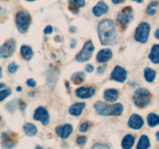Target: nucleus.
Masks as SVG:
<instances>
[{"mask_svg":"<svg viewBox=\"0 0 159 149\" xmlns=\"http://www.w3.org/2000/svg\"><path fill=\"white\" fill-rule=\"evenodd\" d=\"M99 40L102 45H113L116 42L114 22L110 19L102 20L97 27Z\"/></svg>","mask_w":159,"mask_h":149,"instance_id":"nucleus-1","label":"nucleus"},{"mask_svg":"<svg viewBox=\"0 0 159 149\" xmlns=\"http://www.w3.org/2000/svg\"><path fill=\"white\" fill-rule=\"evenodd\" d=\"M94 108L102 116H120L123 113V106L120 103L109 105L99 101L95 103Z\"/></svg>","mask_w":159,"mask_h":149,"instance_id":"nucleus-2","label":"nucleus"},{"mask_svg":"<svg viewBox=\"0 0 159 149\" xmlns=\"http://www.w3.org/2000/svg\"><path fill=\"white\" fill-rule=\"evenodd\" d=\"M152 99L151 93L144 88H138L133 96V100L135 105L139 108H144L148 106Z\"/></svg>","mask_w":159,"mask_h":149,"instance_id":"nucleus-3","label":"nucleus"},{"mask_svg":"<svg viewBox=\"0 0 159 149\" xmlns=\"http://www.w3.org/2000/svg\"><path fill=\"white\" fill-rule=\"evenodd\" d=\"M16 25L21 34H25L29 29L31 23V16L26 11H20L16 14Z\"/></svg>","mask_w":159,"mask_h":149,"instance_id":"nucleus-4","label":"nucleus"},{"mask_svg":"<svg viewBox=\"0 0 159 149\" xmlns=\"http://www.w3.org/2000/svg\"><path fill=\"white\" fill-rule=\"evenodd\" d=\"M150 29L151 27L148 23H141L135 30L134 39L140 43H146L148 40Z\"/></svg>","mask_w":159,"mask_h":149,"instance_id":"nucleus-5","label":"nucleus"},{"mask_svg":"<svg viewBox=\"0 0 159 149\" xmlns=\"http://www.w3.org/2000/svg\"><path fill=\"white\" fill-rule=\"evenodd\" d=\"M134 14L131 6H126L118 13L117 21L122 26H126L133 20Z\"/></svg>","mask_w":159,"mask_h":149,"instance_id":"nucleus-6","label":"nucleus"},{"mask_svg":"<svg viewBox=\"0 0 159 149\" xmlns=\"http://www.w3.org/2000/svg\"><path fill=\"white\" fill-rule=\"evenodd\" d=\"M94 51V45L92 41H87L83 46L82 49L78 53L75 58L79 62H85L89 60Z\"/></svg>","mask_w":159,"mask_h":149,"instance_id":"nucleus-7","label":"nucleus"},{"mask_svg":"<svg viewBox=\"0 0 159 149\" xmlns=\"http://www.w3.org/2000/svg\"><path fill=\"white\" fill-rule=\"evenodd\" d=\"M16 42L14 39L11 38L6 40L2 46H0V57L7 58L12 55L16 50Z\"/></svg>","mask_w":159,"mask_h":149,"instance_id":"nucleus-8","label":"nucleus"},{"mask_svg":"<svg viewBox=\"0 0 159 149\" xmlns=\"http://www.w3.org/2000/svg\"><path fill=\"white\" fill-rule=\"evenodd\" d=\"M34 119L41 122L43 125H48L49 123V114L48 110L44 107L39 106L34 111Z\"/></svg>","mask_w":159,"mask_h":149,"instance_id":"nucleus-9","label":"nucleus"},{"mask_svg":"<svg viewBox=\"0 0 159 149\" xmlns=\"http://www.w3.org/2000/svg\"><path fill=\"white\" fill-rule=\"evenodd\" d=\"M127 72L124 68L119 66H116L114 69L113 70L111 73V76H110V79L111 80H114L118 82H124V81L127 79Z\"/></svg>","mask_w":159,"mask_h":149,"instance_id":"nucleus-10","label":"nucleus"},{"mask_svg":"<svg viewBox=\"0 0 159 149\" xmlns=\"http://www.w3.org/2000/svg\"><path fill=\"white\" fill-rule=\"evenodd\" d=\"M2 147L6 149H11L15 146V136L12 133H3L2 134Z\"/></svg>","mask_w":159,"mask_h":149,"instance_id":"nucleus-11","label":"nucleus"},{"mask_svg":"<svg viewBox=\"0 0 159 149\" xmlns=\"http://www.w3.org/2000/svg\"><path fill=\"white\" fill-rule=\"evenodd\" d=\"M55 131L60 138L65 139V138H68L71 135V133H72L73 127L71 124H65V125L58 126V127H56Z\"/></svg>","mask_w":159,"mask_h":149,"instance_id":"nucleus-12","label":"nucleus"},{"mask_svg":"<svg viewBox=\"0 0 159 149\" xmlns=\"http://www.w3.org/2000/svg\"><path fill=\"white\" fill-rule=\"evenodd\" d=\"M76 96L81 99H88L92 97L95 93V88L93 87H80L75 90Z\"/></svg>","mask_w":159,"mask_h":149,"instance_id":"nucleus-13","label":"nucleus"},{"mask_svg":"<svg viewBox=\"0 0 159 149\" xmlns=\"http://www.w3.org/2000/svg\"><path fill=\"white\" fill-rule=\"evenodd\" d=\"M144 125V120L138 114H133L130 116V119L128 120V126L132 129L134 130H139Z\"/></svg>","mask_w":159,"mask_h":149,"instance_id":"nucleus-14","label":"nucleus"},{"mask_svg":"<svg viewBox=\"0 0 159 149\" xmlns=\"http://www.w3.org/2000/svg\"><path fill=\"white\" fill-rule=\"evenodd\" d=\"M109 7L103 1H99L96 6L93 7V12L95 16L99 17L103 14H106L108 12Z\"/></svg>","mask_w":159,"mask_h":149,"instance_id":"nucleus-15","label":"nucleus"},{"mask_svg":"<svg viewBox=\"0 0 159 149\" xmlns=\"http://www.w3.org/2000/svg\"><path fill=\"white\" fill-rule=\"evenodd\" d=\"M113 56L111 50L110 49H102L99 51L96 55V60L99 63H105L108 61Z\"/></svg>","mask_w":159,"mask_h":149,"instance_id":"nucleus-16","label":"nucleus"},{"mask_svg":"<svg viewBox=\"0 0 159 149\" xmlns=\"http://www.w3.org/2000/svg\"><path fill=\"white\" fill-rule=\"evenodd\" d=\"M68 9L74 14H77L79 12V9L85 6V0H68Z\"/></svg>","mask_w":159,"mask_h":149,"instance_id":"nucleus-17","label":"nucleus"},{"mask_svg":"<svg viewBox=\"0 0 159 149\" xmlns=\"http://www.w3.org/2000/svg\"><path fill=\"white\" fill-rule=\"evenodd\" d=\"M85 107V102H76L73 104L69 108V113L73 116H80L82 113V110Z\"/></svg>","mask_w":159,"mask_h":149,"instance_id":"nucleus-18","label":"nucleus"},{"mask_svg":"<svg viewBox=\"0 0 159 149\" xmlns=\"http://www.w3.org/2000/svg\"><path fill=\"white\" fill-rule=\"evenodd\" d=\"M118 91L114 88L107 89L104 92V99L108 102H114L118 98Z\"/></svg>","mask_w":159,"mask_h":149,"instance_id":"nucleus-19","label":"nucleus"},{"mask_svg":"<svg viewBox=\"0 0 159 149\" xmlns=\"http://www.w3.org/2000/svg\"><path fill=\"white\" fill-rule=\"evenodd\" d=\"M135 138L133 135L131 134H127L121 142V146H122L123 149H131L132 147L134 144Z\"/></svg>","mask_w":159,"mask_h":149,"instance_id":"nucleus-20","label":"nucleus"},{"mask_svg":"<svg viewBox=\"0 0 159 149\" xmlns=\"http://www.w3.org/2000/svg\"><path fill=\"white\" fill-rule=\"evenodd\" d=\"M20 53L23 58L26 61H30L32 58L33 55H34V52L30 47L27 46V45H23L20 48Z\"/></svg>","mask_w":159,"mask_h":149,"instance_id":"nucleus-21","label":"nucleus"},{"mask_svg":"<svg viewBox=\"0 0 159 149\" xmlns=\"http://www.w3.org/2000/svg\"><path fill=\"white\" fill-rule=\"evenodd\" d=\"M23 130H24L25 133L30 137L35 136L37 133V127L31 123H26L23 125Z\"/></svg>","mask_w":159,"mask_h":149,"instance_id":"nucleus-22","label":"nucleus"},{"mask_svg":"<svg viewBox=\"0 0 159 149\" xmlns=\"http://www.w3.org/2000/svg\"><path fill=\"white\" fill-rule=\"evenodd\" d=\"M149 59L153 63L158 64L159 62V46L158 44H155L152 48L151 53L148 56Z\"/></svg>","mask_w":159,"mask_h":149,"instance_id":"nucleus-23","label":"nucleus"},{"mask_svg":"<svg viewBox=\"0 0 159 149\" xmlns=\"http://www.w3.org/2000/svg\"><path fill=\"white\" fill-rule=\"evenodd\" d=\"M150 147V141L147 135H142L137 145V149H148Z\"/></svg>","mask_w":159,"mask_h":149,"instance_id":"nucleus-24","label":"nucleus"},{"mask_svg":"<svg viewBox=\"0 0 159 149\" xmlns=\"http://www.w3.org/2000/svg\"><path fill=\"white\" fill-rule=\"evenodd\" d=\"M156 76V71L150 68H147L144 70V78L148 82H152Z\"/></svg>","mask_w":159,"mask_h":149,"instance_id":"nucleus-25","label":"nucleus"},{"mask_svg":"<svg viewBox=\"0 0 159 149\" xmlns=\"http://www.w3.org/2000/svg\"><path fill=\"white\" fill-rule=\"evenodd\" d=\"M71 79L73 83L75 84V85H80L85 80V74H84L83 72L75 73V74H72Z\"/></svg>","mask_w":159,"mask_h":149,"instance_id":"nucleus-26","label":"nucleus"},{"mask_svg":"<svg viewBox=\"0 0 159 149\" xmlns=\"http://www.w3.org/2000/svg\"><path fill=\"white\" fill-rule=\"evenodd\" d=\"M147 121L148 124V125L150 126V127H156L159 123L158 116L155 114V113H150V114L148 116Z\"/></svg>","mask_w":159,"mask_h":149,"instance_id":"nucleus-27","label":"nucleus"},{"mask_svg":"<svg viewBox=\"0 0 159 149\" xmlns=\"http://www.w3.org/2000/svg\"><path fill=\"white\" fill-rule=\"evenodd\" d=\"M158 1H154L152 2H151L150 4L148 6L147 9H146V12H147V14H148V15H151V16L155 15V14L156 13V9H155V8L158 6Z\"/></svg>","mask_w":159,"mask_h":149,"instance_id":"nucleus-28","label":"nucleus"},{"mask_svg":"<svg viewBox=\"0 0 159 149\" xmlns=\"http://www.w3.org/2000/svg\"><path fill=\"white\" fill-rule=\"evenodd\" d=\"M11 93H12V91H11L10 88H6V89H3L2 91H0V102L4 100Z\"/></svg>","mask_w":159,"mask_h":149,"instance_id":"nucleus-29","label":"nucleus"},{"mask_svg":"<svg viewBox=\"0 0 159 149\" xmlns=\"http://www.w3.org/2000/svg\"><path fill=\"white\" fill-rule=\"evenodd\" d=\"M91 149H110V147L107 144L99 142L96 143L95 144H93V147H91Z\"/></svg>","mask_w":159,"mask_h":149,"instance_id":"nucleus-30","label":"nucleus"},{"mask_svg":"<svg viewBox=\"0 0 159 149\" xmlns=\"http://www.w3.org/2000/svg\"><path fill=\"white\" fill-rule=\"evenodd\" d=\"M17 70H18V65H17L14 61L11 62V63L8 65V71H9V72L11 73V74L15 73Z\"/></svg>","mask_w":159,"mask_h":149,"instance_id":"nucleus-31","label":"nucleus"},{"mask_svg":"<svg viewBox=\"0 0 159 149\" xmlns=\"http://www.w3.org/2000/svg\"><path fill=\"white\" fill-rule=\"evenodd\" d=\"M87 141V138L85 136H79L78 137L77 139H76V142L80 146H83L84 144L86 143Z\"/></svg>","mask_w":159,"mask_h":149,"instance_id":"nucleus-32","label":"nucleus"},{"mask_svg":"<svg viewBox=\"0 0 159 149\" xmlns=\"http://www.w3.org/2000/svg\"><path fill=\"white\" fill-rule=\"evenodd\" d=\"M89 128V125L88 123H82L80 125L79 130H80L81 132H85L88 130Z\"/></svg>","mask_w":159,"mask_h":149,"instance_id":"nucleus-33","label":"nucleus"},{"mask_svg":"<svg viewBox=\"0 0 159 149\" xmlns=\"http://www.w3.org/2000/svg\"><path fill=\"white\" fill-rule=\"evenodd\" d=\"M36 82L32 79H30L26 81V85H28L29 87H34L36 85Z\"/></svg>","mask_w":159,"mask_h":149,"instance_id":"nucleus-34","label":"nucleus"},{"mask_svg":"<svg viewBox=\"0 0 159 149\" xmlns=\"http://www.w3.org/2000/svg\"><path fill=\"white\" fill-rule=\"evenodd\" d=\"M53 31V29H52V26H48L45 27L44 30H43V33H44L45 34H51V33H52Z\"/></svg>","mask_w":159,"mask_h":149,"instance_id":"nucleus-35","label":"nucleus"},{"mask_svg":"<svg viewBox=\"0 0 159 149\" xmlns=\"http://www.w3.org/2000/svg\"><path fill=\"white\" fill-rule=\"evenodd\" d=\"M85 70H86V71H88V72H92V71H93V70H94V67L91 65H87L86 66H85Z\"/></svg>","mask_w":159,"mask_h":149,"instance_id":"nucleus-36","label":"nucleus"},{"mask_svg":"<svg viewBox=\"0 0 159 149\" xmlns=\"http://www.w3.org/2000/svg\"><path fill=\"white\" fill-rule=\"evenodd\" d=\"M106 68H107V65H104V66H102V67H99V68H98L97 69V71H98V72H99V73H102L104 71H105L106 70Z\"/></svg>","mask_w":159,"mask_h":149,"instance_id":"nucleus-37","label":"nucleus"},{"mask_svg":"<svg viewBox=\"0 0 159 149\" xmlns=\"http://www.w3.org/2000/svg\"><path fill=\"white\" fill-rule=\"evenodd\" d=\"M111 1L113 4H119V3L123 2L124 0H111Z\"/></svg>","mask_w":159,"mask_h":149,"instance_id":"nucleus-38","label":"nucleus"},{"mask_svg":"<svg viewBox=\"0 0 159 149\" xmlns=\"http://www.w3.org/2000/svg\"><path fill=\"white\" fill-rule=\"evenodd\" d=\"M158 32H159V29H157L156 31H155V37H156V39H158L159 37H158Z\"/></svg>","mask_w":159,"mask_h":149,"instance_id":"nucleus-39","label":"nucleus"},{"mask_svg":"<svg viewBox=\"0 0 159 149\" xmlns=\"http://www.w3.org/2000/svg\"><path fill=\"white\" fill-rule=\"evenodd\" d=\"M2 67L0 66V78H2Z\"/></svg>","mask_w":159,"mask_h":149,"instance_id":"nucleus-40","label":"nucleus"},{"mask_svg":"<svg viewBox=\"0 0 159 149\" xmlns=\"http://www.w3.org/2000/svg\"><path fill=\"white\" fill-rule=\"evenodd\" d=\"M132 1H134V2H138V3H141V2H142L144 0H132Z\"/></svg>","mask_w":159,"mask_h":149,"instance_id":"nucleus-41","label":"nucleus"},{"mask_svg":"<svg viewBox=\"0 0 159 149\" xmlns=\"http://www.w3.org/2000/svg\"><path fill=\"white\" fill-rule=\"evenodd\" d=\"M5 86H6V85H5L4 83H0V88H3V87H5Z\"/></svg>","mask_w":159,"mask_h":149,"instance_id":"nucleus-42","label":"nucleus"},{"mask_svg":"<svg viewBox=\"0 0 159 149\" xmlns=\"http://www.w3.org/2000/svg\"><path fill=\"white\" fill-rule=\"evenodd\" d=\"M34 149H43V147H41V146L38 145V146H37V147H36Z\"/></svg>","mask_w":159,"mask_h":149,"instance_id":"nucleus-43","label":"nucleus"},{"mask_svg":"<svg viewBox=\"0 0 159 149\" xmlns=\"http://www.w3.org/2000/svg\"><path fill=\"white\" fill-rule=\"evenodd\" d=\"M156 137H157V140L158 141V132H157L156 133Z\"/></svg>","mask_w":159,"mask_h":149,"instance_id":"nucleus-44","label":"nucleus"},{"mask_svg":"<svg viewBox=\"0 0 159 149\" xmlns=\"http://www.w3.org/2000/svg\"><path fill=\"white\" fill-rule=\"evenodd\" d=\"M17 90H18V91H20V90H21V88H20V86H19L18 88H17Z\"/></svg>","mask_w":159,"mask_h":149,"instance_id":"nucleus-45","label":"nucleus"},{"mask_svg":"<svg viewBox=\"0 0 159 149\" xmlns=\"http://www.w3.org/2000/svg\"><path fill=\"white\" fill-rule=\"evenodd\" d=\"M26 1H29V2H33V1H35V0H26Z\"/></svg>","mask_w":159,"mask_h":149,"instance_id":"nucleus-46","label":"nucleus"},{"mask_svg":"<svg viewBox=\"0 0 159 149\" xmlns=\"http://www.w3.org/2000/svg\"><path fill=\"white\" fill-rule=\"evenodd\" d=\"M1 120H2V116H1V115H0V121H1Z\"/></svg>","mask_w":159,"mask_h":149,"instance_id":"nucleus-47","label":"nucleus"},{"mask_svg":"<svg viewBox=\"0 0 159 149\" xmlns=\"http://www.w3.org/2000/svg\"><path fill=\"white\" fill-rule=\"evenodd\" d=\"M0 9H1V8H0Z\"/></svg>","mask_w":159,"mask_h":149,"instance_id":"nucleus-48","label":"nucleus"},{"mask_svg":"<svg viewBox=\"0 0 159 149\" xmlns=\"http://www.w3.org/2000/svg\"><path fill=\"white\" fill-rule=\"evenodd\" d=\"M49 149H50V148H49Z\"/></svg>","mask_w":159,"mask_h":149,"instance_id":"nucleus-49","label":"nucleus"}]
</instances>
